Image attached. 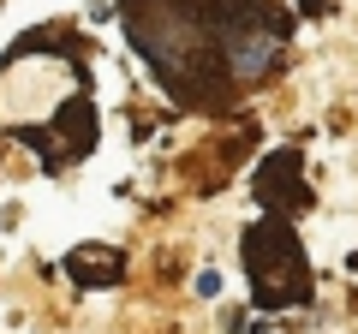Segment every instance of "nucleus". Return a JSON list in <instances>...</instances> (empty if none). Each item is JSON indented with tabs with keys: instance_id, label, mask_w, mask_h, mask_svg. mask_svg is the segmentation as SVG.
Masks as SVG:
<instances>
[{
	"instance_id": "f257e3e1",
	"label": "nucleus",
	"mask_w": 358,
	"mask_h": 334,
	"mask_svg": "<svg viewBox=\"0 0 358 334\" xmlns=\"http://www.w3.org/2000/svg\"><path fill=\"white\" fill-rule=\"evenodd\" d=\"M239 251H245V275H251V298L263 310H287V305L310 298V263L299 251V233L281 215L257 221Z\"/></svg>"
},
{
	"instance_id": "f03ea898",
	"label": "nucleus",
	"mask_w": 358,
	"mask_h": 334,
	"mask_svg": "<svg viewBox=\"0 0 358 334\" xmlns=\"http://www.w3.org/2000/svg\"><path fill=\"white\" fill-rule=\"evenodd\" d=\"M299 173H305V155L299 150H275V155H263V167H257V197H263L281 221L310 203V185L299 180Z\"/></svg>"
},
{
	"instance_id": "7ed1b4c3",
	"label": "nucleus",
	"mask_w": 358,
	"mask_h": 334,
	"mask_svg": "<svg viewBox=\"0 0 358 334\" xmlns=\"http://www.w3.org/2000/svg\"><path fill=\"white\" fill-rule=\"evenodd\" d=\"M66 275L78 286H114L126 281V257L114 245H78V251H66Z\"/></svg>"
},
{
	"instance_id": "20e7f679",
	"label": "nucleus",
	"mask_w": 358,
	"mask_h": 334,
	"mask_svg": "<svg viewBox=\"0 0 358 334\" xmlns=\"http://www.w3.org/2000/svg\"><path fill=\"white\" fill-rule=\"evenodd\" d=\"M329 6H334V0H299V13H310V18H322Z\"/></svg>"
}]
</instances>
